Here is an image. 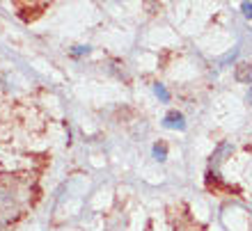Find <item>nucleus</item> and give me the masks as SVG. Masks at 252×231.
I'll list each match as a JSON object with an SVG mask.
<instances>
[{"instance_id": "6", "label": "nucleus", "mask_w": 252, "mask_h": 231, "mask_svg": "<svg viewBox=\"0 0 252 231\" xmlns=\"http://www.w3.org/2000/svg\"><path fill=\"white\" fill-rule=\"evenodd\" d=\"M241 7H243V14H246L248 19H252V5H250V2H243Z\"/></svg>"}, {"instance_id": "5", "label": "nucleus", "mask_w": 252, "mask_h": 231, "mask_svg": "<svg viewBox=\"0 0 252 231\" xmlns=\"http://www.w3.org/2000/svg\"><path fill=\"white\" fill-rule=\"evenodd\" d=\"M154 156H156L158 160H165V146H163V144H156V146H154Z\"/></svg>"}, {"instance_id": "2", "label": "nucleus", "mask_w": 252, "mask_h": 231, "mask_svg": "<svg viewBox=\"0 0 252 231\" xmlns=\"http://www.w3.org/2000/svg\"><path fill=\"white\" fill-rule=\"evenodd\" d=\"M165 126H167V128H179V131H184V128H186L184 115H181V113H170L165 117Z\"/></svg>"}, {"instance_id": "1", "label": "nucleus", "mask_w": 252, "mask_h": 231, "mask_svg": "<svg viewBox=\"0 0 252 231\" xmlns=\"http://www.w3.org/2000/svg\"><path fill=\"white\" fill-rule=\"evenodd\" d=\"M26 199V188L16 178H0V218L19 213Z\"/></svg>"}, {"instance_id": "7", "label": "nucleus", "mask_w": 252, "mask_h": 231, "mask_svg": "<svg viewBox=\"0 0 252 231\" xmlns=\"http://www.w3.org/2000/svg\"><path fill=\"white\" fill-rule=\"evenodd\" d=\"M250 101H252V89H250Z\"/></svg>"}, {"instance_id": "3", "label": "nucleus", "mask_w": 252, "mask_h": 231, "mask_svg": "<svg viewBox=\"0 0 252 231\" xmlns=\"http://www.w3.org/2000/svg\"><path fill=\"white\" fill-rule=\"evenodd\" d=\"M234 78L239 83H252V66L250 64H239L234 71Z\"/></svg>"}, {"instance_id": "4", "label": "nucleus", "mask_w": 252, "mask_h": 231, "mask_svg": "<svg viewBox=\"0 0 252 231\" xmlns=\"http://www.w3.org/2000/svg\"><path fill=\"white\" fill-rule=\"evenodd\" d=\"M154 92H156V96H158L160 101H167V99H170V94H167V89L163 85H156V87H154Z\"/></svg>"}]
</instances>
